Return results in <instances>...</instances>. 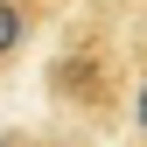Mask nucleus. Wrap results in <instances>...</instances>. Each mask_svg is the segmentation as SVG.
Here are the masks:
<instances>
[{"label":"nucleus","mask_w":147,"mask_h":147,"mask_svg":"<svg viewBox=\"0 0 147 147\" xmlns=\"http://www.w3.org/2000/svg\"><path fill=\"white\" fill-rule=\"evenodd\" d=\"M21 35H28V7H21V0H0V56L21 42Z\"/></svg>","instance_id":"nucleus-1"},{"label":"nucleus","mask_w":147,"mask_h":147,"mask_svg":"<svg viewBox=\"0 0 147 147\" xmlns=\"http://www.w3.org/2000/svg\"><path fill=\"white\" fill-rule=\"evenodd\" d=\"M133 119H140V133H147V84H140V98H133Z\"/></svg>","instance_id":"nucleus-2"},{"label":"nucleus","mask_w":147,"mask_h":147,"mask_svg":"<svg viewBox=\"0 0 147 147\" xmlns=\"http://www.w3.org/2000/svg\"><path fill=\"white\" fill-rule=\"evenodd\" d=\"M0 147H21V133H0Z\"/></svg>","instance_id":"nucleus-3"},{"label":"nucleus","mask_w":147,"mask_h":147,"mask_svg":"<svg viewBox=\"0 0 147 147\" xmlns=\"http://www.w3.org/2000/svg\"><path fill=\"white\" fill-rule=\"evenodd\" d=\"M42 147H77V140H42Z\"/></svg>","instance_id":"nucleus-4"}]
</instances>
